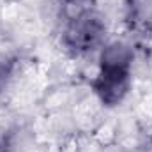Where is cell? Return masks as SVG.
<instances>
[{
    "mask_svg": "<svg viewBox=\"0 0 152 152\" xmlns=\"http://www.w3.org/2000/svg\"><path fill=\"white\" fill-rule=\"evenodd\" d=\"M133 51L124 42H112L103 48L99 73L92 81V88L99 101L106 106L118 104L131 88Z\"/></svg>",
    "mask_w": 152,
    "mask_h": 152,
    "instance_id": "6da1fadb",
    "label": "cell"
},
{
    "mask_svg": "<svg viewBox=\"0 0 152 152\" xmlns=\"http://www.w3.org/2000/svg\"><path fill=\"white\" fill-rule=\"evenodd\" d=\"M104 32H106V27L101 16L96 11H88L66 21L62 42L71 53L83 55L96 50L103 42Z\"/></svg>",
    "mask_w": 152,
    "mask_h": 152,
    "instance_id": "7a4b0ae2",
    "label": "cell"
},
{
    "mask_svg": "<svg viewBox=\"0 0 152 152\" xmlns=\"http://www.w3.org/2000/svg\"><path fill=\"white\" fill-rule=\"evenodd\" d=\"M94 4L96 0H62V14L67 20H73L76 16L94 11Z\"/></svg>",
    "mask_w": 152,
    "mask_h": 152,
    "instance_id": "3957f363",
    "label": "cell"
},
{
    "mask_svg": "<svg viewBox=\"0 0 152 152\" xmlns=\"http://www.w3.org/2000/svg\"><path fill=\"white\" fill-rule=\"evenodd\" d=\"M9 147H11L9 134L5 129H0V152H9Z\"/></svg>",
    "mask_w": 152,
    "mask_h": 152,
    "instance_id": "277c9868",
    "label": "cell"
}]
</instances>
